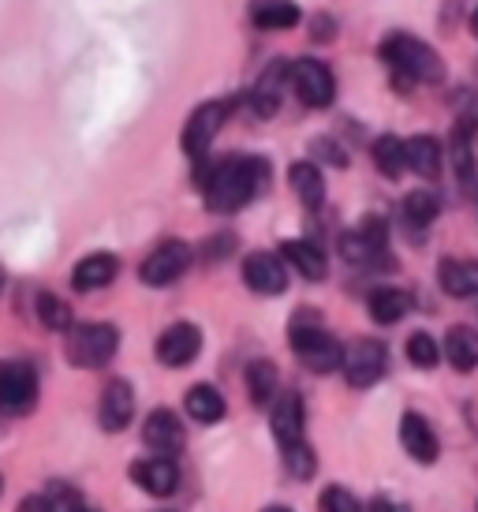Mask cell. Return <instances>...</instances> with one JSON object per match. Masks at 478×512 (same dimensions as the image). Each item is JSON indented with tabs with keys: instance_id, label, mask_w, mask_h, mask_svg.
Segmentation results:
<instances>
[{
	"instance_id": "6da1fadb",
	"label": "cell",
	"mask_w": 478,
	"mask_h": 512,
	"mask_svg": "<svg viewBox=\"0 0 478 512\" xmlns=\"http://www.w3.org/2000/svg\"><path fill=\"white\" fill-rule=\"evenodd\" d=\"M269 184V165L262 157H228L202 172V191L213 214H236L258 199Z\"/></svg>"
},
{
	"instance_id": "7a4b0ae2",
	"label": "cell",
	"mask_w": 478,
	"mask_h": 512,
	"mask_svg": "<svg viewBox=\"0 0 478 512\" xmlns=\"http://www.w3.org/2000/svg\"><path fill=\"white\" fill-rule=\"evenodd\" d=\"M381 60L393 68L396 79H404V86L411 83H441L445 79V64L426 42H419L415 34H389L381 42Z\"/></svg>"
},
{
	"instance_id": "3957f363",
	"label": "cell",
	"mask_w": 478,
	"mask_h": 512,
	"mask_svg": "<svg viewBox=\"0 0 478 512\" xmlns=\"http://www.w3.org/2000/svg\"><path fill=\"white\" fill-rule=\"evenodd\" d=\"M292 352L314 374H329V370L344 367V344L325 326H318V318H307V314H299L292 322Z\"/></svg>"
},
{
	"instance_id": "277c9868",
	"label": "cell",
	"mask_w": 478,
	"mask_h": 512,
	"mask_svg": "<svg viewBox=\"0 0 478 512\" xmlns=\"http://www.w3.org/2000/svg\"><path fill=\"white\" fill-rule=\"evenodd\" d=\"M116 344H120V333L105 322H86V326L68 329V359L83 370L105 367L116 356Z\"/></svg>"
},
{
	"instance_id": "5b68a950",
	"label": "cell",
	"mask_w": 478,
	"mask_h": 512,
	"mask_svg": "<svg viewBox=\"0 0 478 512\" xmlns=\"http://www.w3.org/2000/svg\"><path fill=\"white\" fill-rule=\"evenodd\" d=\"M292 90L307 109H329L337 98V79L329 72V64L314 57H303L292 64Z\"/></svg>"
},
{
	"instance_id": "8992f818",
	"label": "cell",
	"mask_w": 478,
	"mask_h": 512,
	"mask_svg": "<svg viewBox=\"0 0 478 512\" xmlns=\"http://www.w3.org/2000/svg\"><path fill=\"white\" fill-rule=\"evenodd\" d=\"M228 113H232V101H206V105H198L191 120H187V128H183V154L187 157H206L210 143L217 139V131L225 128Z\"/></svg>"
},
{
	"instance_id": "52a82bcc",
	"label": "cell",
	"mask_w": 478,
	"mask_h": 512,
	"mask_svg": "<svg viewBox=\"0 0 478 512\" xmlns=\"http://www.w3.org/2000/svg\"><path fill=\"white\" fill-rule=\"evenodd\" d=\"M38 404V374L27 363H0V412L27 415Z\"/></svg>"
},
{
	"instance_id": "ba28073f",
	"label": "cell",
	"mask_w": 478,
	"mask_h": 512,
	"mask_svg": "<svg viewBox=\"0 0 478 512\" xmlns=\"http://www.w3.org/2000/svg\"><path fill=\"white\" fill-rule=\"evenodd\" d=\"M191 258H195V251L187 247L183 240H169L161 243L157 251H150V258L142 262V281L154 288H165L172 285V281H180L183 273H187V266H191Z\"/></svg>"
},
{
	"instance_id": "9c48e42d",
	"label": "cell",
	"mask_w": 478,
	"mask_h": 512,
	"mask_svg": "<svg viewBox=\"0 0 478 512\" xmlns=\"http://www.w3.org/2000/svg\"><path fill=\"white\" fill-rule=\"evenodd\" d=\"M385 367H389V356H385V344L381 341H359L344 352V378L355 389H366L385 378Z\"/></svg>"
},
{
	"instance_id": "30bf717a",
	"label": "cell",
	"mask_w": 478,
	"mask_h": 512,
	"mask_svg": "<svg viewBox=\"0 0 478 512\" xmlns=\"http://www.w3.org/2000/svg\"><path fill=\"white\" fill-rule=\"evenodd\" d=\"M243 281L258 296H281L288 288V273H284V262L277 255L254 251V255L243 258Z\"/></svg>"
},
{
	"instance_id": "8fae6325",
	"label": "cell",
	"mask_w": 478,
	"mask_h": 512,
	"mask_svg": "<svg viewBox=\"0 0 478 512\" xmlns=\"http://www.w3.org/2000/svg\"><path fill=\"white\" fill-rule=\"evenodd\" d=\"M284 83H292V64H284V60H273L266 72L258 75V83L251 90V113L269 120V116L281 109V98H284Z\"/></svg>"
},
{
	"instance_id": "7c38bea8",
	"label": "cell",
	"mask_w": 478,
	"mask_h": 512,
	"mask_svg": "<svg viewBox=\"0 0 478 512\" xmlns=\"http://www.w3.org/2000/svg\"><path fill=\"white\" fill-rule=\"evenodd\" d=\"M202 352V333L191 322H176L157 337V359L165 367H187Z\"/></svg>"
},
{
	"instance_id": "4fadbf2b",
	"label": "cell",
	"mask_w": 478,
	"mask_h": 512,
	"mask_svg": "<svg viewBox=\"0 0 478 512\" xmlns=\"http://www.w3.org/2000/svg\"><path fill=\"white\" fill-rule=\"evenodd\" d=\"M142 441H146L157 456H169V460H172V456L183 449V427H180V419H176V412H169V408H157V412L146 415Z\"/></svg>"
},
{
	"instance_id": "5bb4252c",
	"label": "cell",
	"mask_w": 478,
	"mask_h": 512,
	"mask_svg": "<svg viewBox=\"0 0 478 512\" xmlns=\"http://www.w3.org/2000/svg\"><path fill=\"white\" fill-rule=\"evenodd\" d=\"M101 427L120 434V430L131 423V415H135V389L124 382V378H113V382L101 389Z\"/></svg>"
},
{
	"instance_id": "9a60e30c",
	"label": "cell",
	"mask_w": 478,
	"mask_h": 512,
	"mask_svg": "<svg viewBox=\"0 0 478 512\" xmlns=\"http://www.w3.org/2000/svg\"><path fill=\"white\" fill-rule=\"evenodd\" d=\"M131 479H135L146 494H154V498H169L172 490L180 486V468L172 464L169 456H150V460L131 464Z\"/></svg>"
},
{
	"instance_id": "2e32d148",
	"label": "cell",
	"mask_w": 478,
	"mask_h": 512,
	"mask_svg": "<svg viewBox=\"0 0 478 512\" xmlns=\"http://www.w3.org/2000/svg\"><path fill=\"white\" fill-rule=\"evenodd\" d=\"M303 423H307V415H303V397H299V393H284V397H277L273 415H269V427H273V438L281 441V449L303 441Z\"/></svg>"
},
{
	"instance_id": "e0dca14e",
	"label": "cell",
	"mask_w": 478,
	"mask_h": 512,
	"mask_svg": "<svg viewBox=\"0 0 478 512\" xmlns=\"http://www.w3.org/2000/svg\"><path fill=\"white\" fill-rule=\"evenodd\" d=\"M400 445H404L408 456H415L419 464H434L437 453H441L434 427H430L419 412H404V419H400Z\"/></svg>"
},
{
	"instance_id": "ac0fdd59",
	"label": "cell",
	"mask_w": 478,
	"mask_h": 512,
	"mask_svg": "<svg viewBox=\"0 0 478 512\" xmlns=\"http://www.w3.org/2000/svg\"><path fill=\"white\" fill-rule=\"evenodd\" d=\"M116 273H120V262H116V255H86L75 270H71V285H75V292H98V288L113 285Z\"/></svg>"
},
{
	"instance_id": "d6986e66",
	"label": "cell",
	"mask_w": 478,
	"mask_h": 512,
	"mask_svg": "<svg viewBox=\"0 0 478 512\" xmlns=\"http://www.w3.org/2000/svg\"><path fill=\"white\" fill-rule=\"evenodd\" d=\"M303 19L296 0H251V23L258 30H292Z\"/></svg>"
},
{
	"instance_id": "ffe728a7",
	"label": "cell",
	"mask_w": 478,
	"mask_h": 512,
	"mask_svg": "<svg viewBox=\"0 0 478 512\" xmlns=\"http://www.w3.org/2000/svg\"><path fill=\"white\" fill-rule=\"evenodd\" d=\"M437 277H441V288L449 296L456 299L478 296V262H471V258H445Z\"/></svg>"
},
{
	"instance_id": "44dd1931",
	"label": "cell",
	"mask_w": 478,
	"mask_h": 512,
	"mask_svg": "<svg viewBox=\"0 0 478 512\" xmlns=\"http://www.w3.org/2000/svg\"><path fill=\"white\" fill-rule=\"evenodd\" d=\"M281 258L288 266H296L307 281H322L325 273H329V262H325L322 247H314L310 240H288L281 243Z\"/></svg>"
},
{
	"instance_id": "7402d4cb",
	"label": "cell",
	"mask_w": 478,
	"mask_h": 512,
	"mask_svg": "<svg viewBox=\"0 0 478 512\" xmlns=\"http://www.w3.org/2000/svg\"><path fill=\"white\" fill-rule=\"evenodd\" d=\"M288 180H292V191L299 195V202H303V206L318 210V206L325 202V176H322V169H318L314 161H296V165H292V172H288Z\"/></svg>"
},
{
	"instance_id": "603a6c76",
	"label": "cell",
	"mask_w": 478,
	"mask_h": 512,
	"mask_svg": "<svg viewBox=\"0 0 478 512\" xmlns=\"http://www.w3.org/2000/svg\"><path fill=\"white\" fill-rule=\"evenodd\" d=\"M445 356L456 370H475L478 367V333L467 326H452L445 337Z\"/></svg>"
},
{
	"instance_id": "cb8c5ba5",
	"label": "cell",
	"mask_w": 478,
	"mask_h": 512,
	"mask_svg": "<svg viewBox=\"0 0 478 512\" xmlns=\"http://www.w3.org/2000/svg\"><path fill=\"white\" fill-rule=\"evenodd\" d=\"M183 404H187V415H191L195 423H217V419L225 415V397H221L213 385H191Z\"/></svg>"
},
{
	"instance_id": "d4e9b609",
	"label": "cell",
	"mask_w": 478,
	"mask_h": 512,
	"mask_svg": "<svg viewBox=\"0 0 478 512\" xmlns=\"http://www.w3.org/2000/svg\"><path fill=\"white\" fill-rule=\"evenodd\" d=\"M366 307H370V318H374V322L393 326V322H400V318L411 311V296L408 292H400V288H378Z\"/></svg>"
},
{
	"instance_id": "484cf974",
	"label": "cell",
	"mask_w": 478,
	"mask_h": 512,
	"mask_svg": "<svg viewBox=\"0 0 478 512\" xmlns=\"http://www.w3.org/2000/svg\"><path fill=\"white\" fill-rule=\"evenodd\" d=\"M374 165L381 169L385 180H400L404 169H408V143L396 139V135H381L374 143Z\"/></svg>"
},
{
	"instance_id": "4316f807",
	"label": "cell",
	"mask_w": 478,
	"mask_h": 512,
	"mask_svg": "<svg viewBox=\"0 0 478 512\" xmlns=\"http://www.w3.org/2000/svg\"><path fill=\"white\" fill-rule=\"evenodd\" d=\"M408 169L426 176V180L441 172V146H437V139H430V135L408 139Z\"/></svg>"
},
{
	"instance_id": "83f0119b",
	"label": "cell",
	"mask_w": 478,
	"mask_h": 512,
	"mask_svg": "<svg viewBox=\"0 0 478 512\" xmlns=\"http://www.w3.org/2000/svg\"><path fill=\"white\" fill-rule=\"evenodd\" d=\"M247 393H251V404H269L277 397V367L269 359H258L247 367Z\"/></svg>"
},
{
	"instance_id": "f1b7e54d",
	"label": "cell",
	"mask_w": 478,
	"mask_h": 512,
	"mask_svg": "<svg viewBox=\"0 0 478 512\" xmlns=\"http://www.w3.org/2000/svg\"><path fill=\"white\" fill-rule=\"evenodd\" d=\"M437 210H441V206H437V199L430 191H411L408 199H404V221H408L411 228L434 225Z\"/></svg>"
},
{
	"instance_id": "f546056e",
	"label": "cell",
	"mask_w": 478,
	"mask_h": 512,
	"mask_svg": "<svg viewBox=\"0 0 478 512\" xmlns=\"http://www.w3.org/2000/svg\"><path fill=\"white\" fill-rule=\"evenodd\" d=\"M284 468L292 471L296 479H310L318 471V456H314V449H310L307 441H296V445L284 449Z\"/></svg>"
},
{
	"instance_id": "4dcf8cb0",
	"label": "cell",
	"mask_w": 478,
	"mask_h": 512,
	"mask_svg": "<svg viewBox=\"0 0 478 512\" xmlns=\"http://www.w3.org/2000/svg\"><path fill=\"white\" fill-rule=\"evenodd\" d=\"M38 318H42V326H49V329H64V333L71 329V307L64 299L49 296V292L38 296Z\"/></svg>"
},
{
	"instance_id": "1f68e13d",
	"label": "cell",
	"mask_w": 478,
	"mask_h": 512,
	"mask_svg": "<svg viewBox=\"0 0 478 512\" xmlns=\"http://www.w3.org/2000/svg\"><path fill=\"white\" fill-rule=\"evenodd\" d=\"M408 359L419 370H430V367H437V359H441V348H437V341L430 337V333H411Z\"/></svg>"
},
{
	"instance_id": "d6a6232c",
	"label": "cell",
	"mask_w": 478,
	"mask_h": 512,
	"mask_svg": "<svg viewBox=\"0 0 478 512\" xmlns=\"http://www.w3.org/2000/svg\"><path fill=\"white\" fill-rule=\"evenodd\" d=\"M322 512H363V505L344 486H329L322 494Z\"/></svg>"
},
{
	"instance_id": "836d02e7",
	"label": "cell",
	"mask_w": 478,
	"mask_h": 512,
	"mask_svg": "<svg viewBox=\"0 0 478 512\" xmlns=\"http://www.w3.org/2000/svg\"><path fill=\"white\" fill-rule=\"evenodd\" d=\"M310 154H314V157H325V161H329V165H340V169H344V165H348V154H344V150H340V146H333V143H329V139H318V143L310 146Z\"/></svg>"
},
{
	"instance_id": "e575fe53",
	"label": "cell",
	"mask_w": 478,
	"mask_h": 512,
	"mask_svg": "<svg viewBox=\"0 0 478 512\" xmlns=\"http://www.w3.org/2000/svg\"><path fill=\"white\" fill-rule=\"evenodd\" d=\"M333 34H337V23H333V15H314V27H310V38H314V42H329V38H333Z\"/></svg>"
},
{
	"instance_id": "d590c367",
	"label": "cell",
	"mask_w": 478,
	"mask_h": 512,
	"mask_svg": "<svg viewBox=\"0 0 478 512\" xmlns=\"http://www.w3.org/2000/svg\"><path fill=\"white\" fill-rule=\"evenodd\" d=\"M19 512H57V505H53L49 494H34V498H23Z\"/></svg>"
},
{
	"instance_id": "8d00e7d4",
	"label": "cell",
	"mask_w": 478,
	"mask_h": 512,
	"mask_svg": "<svg viewBox=\"0 0 478 512\" xmlns=\"http://www.w3.org/2000/svg\"><path fill=\"white\" fill-rule=\"evenodd\" d=\"M370 512H396V509L385 498H374V501H370Z\"/></svg>"
},
{
	"instance_id": "74e56055",
	"label": "cell",
	"mask_w": 478,
	"mask_h": 512,
	"mask_svg": "<svg viewBox=\"0 0 478 512\" xmlns=\"http://www.w3.org/2000/svg\"><path fill=\"white\" fill-rule=\"evenodd\" d=\"M471 34H475V38H478V8H475V12H471Z\"/></svg>"
},
{
	"instance_id": "f35d334b",
	"label": "cell",
	"mask_w": 478,
	"mask_h": 512,
	"mask_svg": "<svg viewBox=\"0 0 478 512\" xmlns=\"http://www.w3.org/2000/svg\"><path fill=\"white\" fill-rule=\"evenodd\" d=\"M266 512H292V509H284V505H269Z\"/></svg>"
},
{
	"instance_id": "ab89813d",
	"label": "cell",
	"mask_w": 478,
	"mask_h": 512,
	"mask_svg": "<svg viewBox=\"0 0 478 512\" xmlns=\"http://www.w3.org/2000/svg\"><path fill=\"white\" fill-rule=\"evenodd\" d=\"M0 288H4V266H0Z\"/></svg>"
},
{
	"instance_id": "60d3db41",
	"label": "cell",
	"mask_w": 478,
	"mask_h": 512,
	"mask_svg": "<svg viewBox=\"0 0 478 512\" xmlns=\"http://www.w3.org/2000/svg\"><path fill=\"white\" fill-rule=\"evenodd\" d=\"M0 494H4V479H0Z\"/></svg>"
}]
</instances>
